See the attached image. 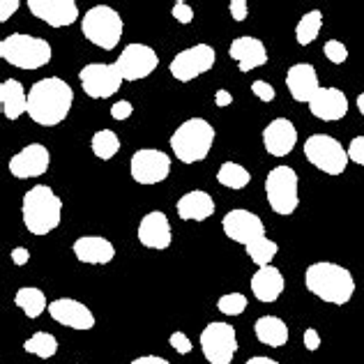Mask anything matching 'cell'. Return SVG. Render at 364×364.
Listing matches in <instances>:
<instances>
[{
	"instance_id": "9",
	"label": "cell",
	"mask_w": 364,
	"mask_h": 364,
	"mask_svg": "<svg viewBox=\"0 0 364 364\" xmlns=\"http://www.w3.org/2000/svg\"><path fill=\"white\" fill-rule=\"evenodd\" d=\"M198 341L210 364H231L237 353V332L228 323H208Z\"/></svg>"
},
{
	"instance_id": "27",
	"label": "cell",
	"mask_w": 364,
	"mask_h": 364,
	"mask_svg": "<svg viewBox=\"0 0 364 364\" xmlns=\"http://www.w3.org/2000/svg\"><path fill=\"white\" fill-rule=\"evenodd\" d=\"M256 339L263 346L282 348L284 343H289V325H286L279 316H261L254 325Z\"/></svg>"
},
{
	"instance_id": "24",
	"label": "cell",
	"mask_w": 364,
	"mask_h": 364,
	"mask_svg": "<svg viewBox=\"0 0 364 364\" xmlns=\"http://www.w3.org/2000/svg\"><path fill=\"white\" fill-rule=\"evenodd\" d=\"M176 210L182 222H205L215 215V198L203 189H191L178 198Z\"/></svg>"
},
{
	"instance_id": "18",
	"label": "cell",
	"mask_w": 364,
	"mask_h": 364,
	"mask_svg": "<svg viewBox=\"0 0 364 364\" xmlns=\"http://www.w3.org/2000/svg\"><path fill=\"white\" fill-rule=\"evenodd\" d=\"M139 242L148 249H168L173 242V233H171V222L161 210H152L139 224Z\"/></svg>"
},
{
	"instance_id": "40",
	"label": "cell",
	"mask_w": 364,
	"mask_h": 364,
	"mask_svg": "<svg viewBox=\"0 0 364 364\" xmlns=\"http://www.w3.org/2000/svg\"><path fill=\"white\" fill-rule=\"evenodd\" d=\"M132 113H134V107H132V102H127V100H120V102H116L111 107V118L118 120V122L127 120Z\"/></svg>"
},
{
	"instance_id": "22",
	"label": "cell",
	"mask_w": 364,
	"mask_h": 364,
	"mask_svg": "<svg viewBox=\"0 0 364 364\" xmlns=\"http://www.w3.org/2000/svg\"><path fill=\"white\" fill-rule=\"evenodd\" d=\"M228 55L237 63L240 72H252L256 67H263L267 63V49L258 37H235L228 46Z\"/></svg>"
},
{
	"instance_id": "29",
	"label": "cell",
	"mask_w": 364,
	"mask_h": 364,
	"mask_svg": "<svg viewBox=\"0 0 364 364\" xmlns=\"http://www.w3.org/2000/svg\"><path fill=\"white\" fill-rule=\"evenodd\" d=\"M321 28H323V12L321 9H311L295 26V40H298L300 46H309L311 42L318 40Z\"/></svg>"
},
{
	"instance_id": "13",
	"label": "cell",
	"mask_w": 364,
	"mask_h": 364,
	"mask_svg": "<svg viewBox=\"0 0 364 364\" xmlns=\"http://www.w3.org/2000/svg\"><path fill=\"white\" fill-rule=\"evenodd\" d=\"M118 67L122 81H141L150 76L159 67V58L155 49H150L148 44H127L118 55V60L113 63Z\"/></svg>"
},
{
	"instance_id": "6",
	"label": "cell",
	"mask_w": 364,
	"mask_h": 364,
	"mask_svg": "<svg viewBox=\"0 0 364 364\" xmlns=\"http://www.w3.org/2000/svg\"><path fill=\"white\" fill-rule=\"evenodd\" d=\"M124 31L122 16L109 5H95L81 18V33L90 44L104 51H113Z\"/></svg>"
},
{
	"instance_id": "23",
	"label": "cell",
	"mask_w": 364,
	"mask_h": 364,
	"mask_svg": "<svg viewBox=\"0 0 364 364\" xmlns=\"http://www.w3.org/2000/svg\"><path fill=\"white\" fill-rule=\"evenodd\" d=\"M74 256L85 265H107L116 258V247L100 235H83L72 247Z\"/></svg>"
},
{
	"instance_id": "41",
	"label": "cell",
	"mask_w": 364,
	"mask_h": 364,
	"mask_svg": "<svg viewBox=\"0 0 364 364\" xmlns=\"http://www.w3.org/2000/svg\"><path fill=\"white\" fill-rule=\"evenodd\" d=\"M228 12H231V16L235 18V21H245L247 14H249L247 0H231V3H228Z\"/></svg>"
},
{
	"instance_id": "10",
	"label": "cell",
	"mask_w": 364,
	"mask_h": 364,
	"mask_svg": "<svg viewBox=\"0 0 364 364\" xmlns=\"http://www.w3.org/2000/svg\"><path fill=\"white\" fill-rule=\"evenodd\" d=\"M215 60H217V51L213 49V46L210 44H194V46H189V49L180 51L176 58L171 60L168 70H171V76H173L176 81L189 83V81L198 79L200 74L213 70Z\"/></svg>"
},
{
	"instance_id": "36",
	"label": "cell",
	"mask_w": 364,
	"mask_h": 364,
	"mask_svg": "<svg viewBox=\"0 0 364 364\" xmlns=\"http://www.w3.org/2000/svg\"><path fill=\"white\" fill-rule=\"evenodd\" d=\"M168 343H171V348H173L176 353H180V355H189L191 348H194V343H191V339L187 337L185 332H173L168 337Z\"/></svg>"
},
{
	"instance_id": "7",
	"label": "cell",
	"mask_w": 364,
	"mask_h": 364,
	"mask_svg": "<svg viewBox=\"0 0 364 364\" xmlns=\"http://www.w3.org/2000/svg\"><path fill=\"white\" fill-rule=\"evenodd\" d=\"M265 196L274 215L291 217L300 205L298 173L291 166H274L265 178Z\"/></svg>"
},
{
	"instance_id": "26",
	"label": "cell",
	"mask_w": 364,
	"mask_h": 364,
	"mask_svg": "<svg viewBox=\"0 0 364 364\" xmlns=\"http://www.w3.org/2000/svg\"><path fill=\"white\" fill-rule=\"evenodd\" d=\"M0 107L7 120H18L28 113V92L16 79H7L0 85Z\"/></svg>"
},
{
	"instance_id": "14",
	"label": "cell",
	"mask_w": 364,
	"mask_h": 364,
	"mask_svg": "<svg viewBox=\"0 0 364 364\" xmlns=\"http://www.w3.org/2000/svg\"><path fill=\"white\" fill-rule=\"evenodd\" d=\"M222 228H224L228 240H233L237 245H245V247L265 235L263 219L254 213H249V210H242V208H235L228 215H224Z\"/></svg>"
},
{
	"instance_id": "38",
	"label": "cell",
	"mask_w": 364,
	"mask_h": 364,
	"mask_svg": "<svg viewBox=\"0 0 364 364\" xmlns=\"http://www.w3.org/2000/svg\"><path fill=\"white\" fill-rule=\"evenodd\" d=\"M252 92H254L256 97L261 100V102H267V104H270V102L277 97L274 88H272V85L267 83V81H263V79H258V81H254V83H252Z\"/></svg>"
},
{
	"instance_id": "25",
	"label": "cell",
	"mask_w": 364,
	"mask_h": 364,
	"mask_svg": "<svg viewBox=\"0 0 364 364\" xmlns=\"http://www.w3.org/2000/svg\"><path fill=\"white\" fill-rule=\"evenodd\" d=\"M284 274L272 265L258 267L252 277V293L258 302H274L282 298L284 293Z\"/></svg>"
},
{
	"instance_id": "34",
	"label": "cell",
	"mask_w": 364,
	"mask_h": 364,
	"mask_svg": "<svg viewBox=\"0 0 364 364\" xmlns=\"http://www.w3.org/2000/svg\"><path fill=\"white\" fill-rule=\"evenodd\" d=\"M247 295L242 293H226L217 300V309L224 316H240L247 309Z\"/></svg>"
},
{
	"instance_id": "47",
	"label": "cell",
	"mask_w": 364,
	"mask_h": 364,
	"mask_svg": "<svg viewBox=\"0 0 364 364\" xmlns=\"http://www.w3.org/2000/svg\"><path fill=\"white\" fill-rule=\"evenodd\" d=\"M245 364H279V362L272 358H265V355H256V358H249Z\"/></svg>"
},
{
	"instance_id": "32",
	"label": "cell",
	"mask_w": 364,
	"mask_h": 364,
	"mask_svg": "<svg viewBox=\"0 0 364 364\" xmlns=\"http://www.w3.org/2000/svg\"><path fill=\"white\" fill-rule=\"evenodd\" d=\"M23 350L31 353V355H37L40 360H51L58 353V339L51 332H35L31 339H26Z\"/></svg>"
},
{
	"instance_id": "17",
	"label": "cell",
	"mask_w": 364,
	"mask_h": 364,
	"mask_svg": "<svg viewBox=\"0 0 364 364\" xmlns=\"http://www.w3.org/2000/svg\"><path fill=\"white\" fill-rule=\"evenodd\" d=\"M28 9L53 28H67L79 18V7L74 0H28Z\"/></svg>"
},
{
	"instance_id": "30",
	"label": "cell",
	"mask_w": 364,
	"mask_h": 364,
	"mask_svg": "<svg viewBox=\"0 0 364 364\" xmlns=\"http://www.w3.org/2000/svg\"><path fill=\"white\" fill-rule=\"evenodd\" d=\"M90 148H92L95 157H97V159L109 161V159H113V157L118 155V150H120V139H118V134L113 132V129H100V132H95V134H92Z\"/></svg>"
},
{
	"instance_id": "21",
	"label": "cell",
	"mask_w": 364,
	"mask_h": 364,
	"mask_svg": "<svg viewBox=\"0 0 364 364\" xmlns=\"http://www.w3.org/2000/svg\"><path fill=\"white\" fill-rule=\"evenodd\" d=\"M286 88H289L291 97L300 104H309L314 95L321 90L318 85V74H316L314 65L309 63H298L293 65L289 74H286Z\"/></svg>"
},
{
	"instance_id": "2",
	"label": "cell",
	"mask_w": 364,
	"mask_h": 364,
	"mask_svg": "<svg viewBox=\"0 0 364 364\" xmlns=\"http://www.w3.org/2000/svg\"><path fill=\"white\" fill-rule=\"evenodd\" d=\"M304 286L311 295L328 304H348L355 293V279L348 267L330 261L311 263L304 270Z\"/></svg>"
},
{
	"instance_id": "42",
	"label": "cell",
	"mask_w": 364,
	"mask_h": 364,
	"mask_svg": "<svg viewBox=\"0 0 364 364\" xmlns=\"http://www.w3.org/2000/svg\"><path fill=\"white\" fill-rule=\"evenodd\" d=\"M302 341H304V348H306V350H311V353H314V350H318V348H321V334H318V330L306 328Z\"/></svg>"
},
{
	"instance_id": "33",
	"label": "cell",
	"mask_w": 364,
	"mask_h": 364,
	"mask_svg": "<svg viewBox=\"0 0 364 364\" xmlns=\"http://www.w3.org/2000/svg\"><path fill=\"white\" fill-rule=\"evenodd\" d=\"M247 256L252 258V261L258 265V267H265L272 263V258L279 254V245H277L274 240H270L267 235L258 237V240H254L252 245H247Z\"/></svg>"
},
{
	"instance_id": "15",
	"label": "cell",
	"mask_w": 364,
	"mask_h": 364,
	"mask_svg": "<svg viewBox=\"0 0 364 364\" xmlns=\"http://www.w3.org/2000/svg\"><path fill=\"white\" fill-rule=\"evenodd\" d=\"M49 164H51V152L46 150L42 143H31V146L18 150L16 155L9 159V173L18 180L40 178L49 171Z\"/></svg>"
},
{
	"instance_id": "11",
	"label": "cell",
	"mask_w": 364,
	"mask_h": 364,
	"mask_svg": "<svg viewBox=\"0 0 364 364\" xmlns=\"http://www.w3.org/2000/svg\"><path fill=\"white\" fill-rule=\"evenodd\" d=\"M79 81L83 92L92 100H107L113 97L120 85H122V76L118 72L116 65L109 63H90L85 65L79 72Z\"/></svg>"
},
{
	"instance_id": "19",
	"label": "cell",
	"mask_w": 364,
	"mask_h": 364,
	"mask_svg": "<svg viewBox=\"0 0 364 364\" xmlns=\"http://www.w3.org/2000/svg\"><path fill=\"white\" fill-rule=\"evenodd\" d=\"M263 146L272 157H286L298 146V129L289 118H274L263 129Z\"/></svg>"
},
{
	"instance_id": "46",
	"label": "cell",
	"mask_w": 364,
	"mask_h": 364,
	"mask_svg": "<svg viewBox=\"0 0 364 364\" xmlns=\"http://www.w3.org/2000/svg\"><path fill=\"white\" fill-rule=\"evenodd\" d=\"M129 364H171V362L164 360V358H159V355H141L136 360H132Z\"/></svg>"
},
{
	"instance_id": "16",
	"label": "cell",
	"mask_w": 364,
	"mask_h": 364,
	"mask_svg": "<svg viewBox=\"0 0 364 364\" xmlns=\"http://www.w3.org/2000/svg\"><path fill=\"white\" fill-rule=\"evenodd\" d=\"M49 316L65 328L72 330H92L95 328V314L79 300L58 298L49 302Z\"/></svg>"
},
{
	"instance_id": "43",
	"label": "cell",
	"mask_w": 364,
	"mask_h": 364,
	"mask_svg": "<svg viewBox=\"0 0 364 364\" xmlns=\"http://www.w3.org/2000/svg\"><path fill=\"white\" fill-rule=\"evenodd\" d=\"M18 5H21L18 0H3V3H0V21L5 23L7 18L12 16V14L16 12V9H18Z\"/></svg>"
},
{
	"instance_id": "35",
	"label": "cell",
	"mask_w": 364,
	"mask_h": 364,
	"mask_svg": "<svg viewBox=\"0 0 364 364\" xmlns=\"http://www.w3.org/2000/svg\"><path fill=\"white\" fill-rule=\"evenodd\" d=\"M323 55L332 65H343L348 60V49H346V44H343V42L330 40V42H325V46H323Z\"/></svg>"
},
{
	"instance_id": "5",
	"label": "cell",
	"mask_w": 364,
	"mask_h": 364,
	"mask_svg": "<svg viewBox=\"0 0 364 364\" xmlns=\"http://www.w3.org/2000/svg\"><path fill=\"white\" fill-rule=\"evenodd\" d=\"M51 44L42 40V37L14 33L0 42V58L16 67V70H40V67L51 63Z\"/></svg>"
},
{
	"instance_id": "48",
	"label": "cell",
	"mask_w": 364,
	"mask_h": 364,
	"mask_svg": "<svg viewBox=\"0 0 364 364\" xmlns=\"http://www.w3.org/2000/svg\"><path fill=\"white\" fill-rule=\"evenodd\" d=\"M358 111L364 116V92H360V95H358Z\"/></svg>"
},
{
	"instance_id": "28",
	"label": "cell",
	"mask_w": 364,
	"mask_h": 364,
	"mask_svg": "<svg viewBox=\"0 0 364 364\" xmlns=\"http://www.w3.org/2000/svg\"><path fill=\"white\" fill-rule=\"evenodd\" d=\"M14 304L28 316V318H40V316L49 309L46 295L40 289H35V286H23V289H18L14 295Z\"/></svg>"
},
{
	"instance_id": "4",
	"label": "cell",
	"mask_w": 364,
	"mask_h": 364,
	"mask_svg": "<svg viewBox=\"0 0 364 364\" xmlns=\"http://www.w3.org/2000/svg\"><path fill=\"white\" fill-rule=\"evenodd\" d=\"M215 143V127L205 118H189L171 136V150L182 164L203 161Z\"/></svg>"
},
{
	"instance_id": "37",
	"label": "cell",
	"mask_w": 364,
	"mask_h": 364,
	"mask_svg": "<svg viewBox=\"0 0 364 364\" xmlns=\"http://www.w3.org/2000/svg\"><path fill=\"white\" fill-rule=\"evenodd\" d=\"M171 14H173V18L182 26H189L191 21H194V9H191V5H187L185 0H178Z\"/></svg>"
},
{
	"instance_id": "20",
	"label": "cell",
	"mask_w": 364,
	"mask_h": 364,
	"mask_svg": "<svg viewBox=\"0 0 364 364\" xmlns=\"http://www.w3.org/2000/svg\"><path fill=\"white\" fill-rule=\"evenodd\" d=\"M309 111L323 122H337L348 113V97L339 88H321L309 102Z\"/></svg>"
},
{
	"instance_id": "8",
	"label": "cell",
	"mask_w": 364,
	"mask_h": 364,
	"mask_svg": "<svg viewBox=\"0 0 364 364\" xmlns=\"http://www.w3.org/2000/svg\"><path fill=\"white\" fill-rule=\"evenodd\" d=\"M304 157L309 164L328 176H341L348 166V150H343L341 143L330 134H311L304 141Z\"/></svg>"
},
{
	"instance_id": "3",
	"label": "cell",
	"mask_w": 364,
	"mask_h": 364,
	"mask_svg": "<svg viewBox=\"0 0 364 364\" xmlns=\"http://www.w3.org/2000/svg\"><path fill=\"white\" fill-rule=\"evenodd\" d=\"M21 217L28 233L49 235L63 222V200L46 185H35L23 194Z\"/></svg>"
},
{
	"instance_id": "12",
	"label": "cell",
	"mask_w": 364,
	"mask_h": 364,
	"mask_svg": "<svg viewBox=\"0 0 364 364\" xmlns=\"http://www.w3.org/2000/svg\"><path fill=\"white\" fill-rule=\"evenodd\" d=\"M129 173L139 185H159L171 173V157L155 148H141L132 155Z\"/></svg>"
},
{
	"instance_id": "39",
	"label": "cell",
	"mask_w": 364,
	"mask_h": 364,
	"mask_svg": "<svg viewBox=\"0 0 364 364\" xmlns=\"http://www.w3.org/2000/svg\"><path fill=\"white\" fill-rule=\"evenodd\" d=\"M346 150H348L350 161H355L358 166H364V136H355V139H353L350 146Z\"/></svg>"
},
{
	"instance_id": "45",
	"label": "cell",
	"mask_w": 364,
	"mask_h": 364,
	"mask_svg": "<svg viewBox=\"0 0 364 364\" xmlns=\"http://www.w3.org/2000/svg\"><path fill=\"white\" fill-rule=\"evenodd\" d=\"M215 104L219 109H226L228 104H233V95L228 92V90H217V95H215Z\"/></svg>"
},
{
	"instance_id": "1",
	"label": "cell",
	"mask_w": 364,
	"mask_h": 364,
	"mask_svg": "<svg viewBox=\"0 0 364 364\" xmlns=\"http://www.w3.org/2000/svg\"><path fill=\"white\" fill-rule=\"evenodd\" d=\"M74 90L60 76H46L31 85L28 92V116L40 127H55L72 111Z\"/></svg>"
},
{
	"instance_id": "44",
	"label": "cell",
	"mask_w": 364,
	"mask_h": 364,
	"mask_svg": "<svg viewBox=\"0 0 364 364\" xmlns=\"http://www.w3.org/2000/svg\"><path fill=\"white\" fill-rule=\"evenodd\" d=\"M28 261H31V252H28L26 247H16V249H12V263L14 265H26Z\"/></svg>"
},
{
	"instance_id": "31",
	"label": "cell",
	"mask_w": 364,
	"mask_h": 364,
	"mask_svg": "<svg viewBox=\"0 0 364 364\" xmlns=\"http://www.w3.org/2000/svg\"><path fill=\"white\" fill-rule=\"evenodd\" d=\"M249 180H252L249 171L242 164H235V161H224L217 171V182L228 189H245Z\"/></svg>"
}]
</instances>
